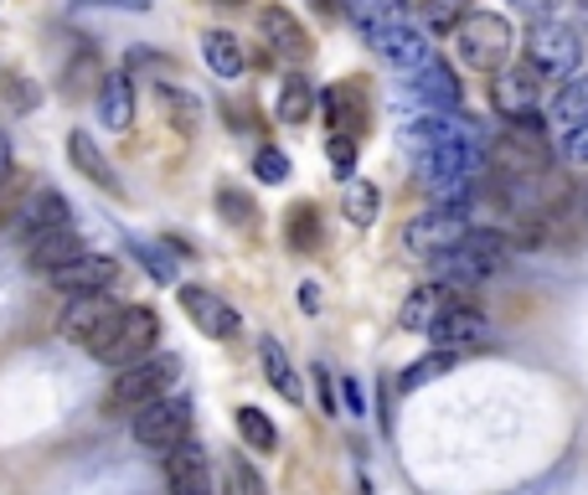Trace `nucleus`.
<instances>
[{"label": "nucleus", "instance_id": "obj_1", "mask_svg": "<svg viewBox=\"0 0 588 495\" xmlns=\"http://www.w3.org/2000/svg\"><path fill=\"white\" fill-rule=\"evenodd\" d=\"M486 165H490L486 135L475 129V120H465L450 139H444V145H433V150H424V156H413V176L424 181L429 191L444 197V191H454V186H470Z\"/></svg>", "mask_w": 588, "mask_h": 495}, {"label": "nucleus", "instance_id": "obj_2", "mask_svg": "<svg viewBox=\"0 0 588 495\" xmlns=\"http://www.w3.org/2000/svg\"><path fill=\"white\" fill-rule=\"evenodd\" d=\"M490 165L501 176H537V171H552V139H548V114L531 109V114H516L506 120V129L486 145Z\"/></svg>", "mask_w": 588, "mask_h": 495}, {"label": "nucleus", "instance_id": "obj_3", "mask_svg": "<svg viewBox=\"0 0 588 495\" xmlns=\"http://www.w3.org/2000/svg\"><path fill=\"white\" fill-rule=\"evenodd\" d=\"M522 62H527L542 83L573 78V73H578V62H584V32L568 26V21H558V16L531 21L527 37H522Z\"/></svg>", "mask_w": 588, "mask_h": 495}, {"label": "nucleus", "instance_id": "obj_4", "mask_svg": "<svg viewBox=\"0 0 588 495\" xmlns=\"http://www.w3.org/2000/svg\"><path fill=\"white\" fill-rule=\"evenodd\" d=\"M160 341V315L150 310V305H124L109 325H103V336L88 346L94 351V361H103V367H130V361L150 357Z\"/></svg>", "mask_w": 588, "mask_h": 495}, {"label": "nucleus", "instance_id": "obj_5", "mask_svg": "<svg viewBox=\"0 0 588 495\" xmlns=\"http://www.w3.org/2000/svg\"><path fill=\"white\" fill-rule=\"evenodd\" d=\"M511 47H516V32L495 11H470V16L454 26V52H460V62L470 73H501L511 62Z\"/></svg>", "mask_w": 588, "mask_h": 495}, {"label": "nucleus", "instance_id": "obj_6", "mask_svg": "<svg viewBox=\"0 0 588 495\" xmlns=\"http://www.w3.org/2000/svg\"><path fill=\"white\" fill-rule=\"evenodd\" d=\"M181 376V357H139L130 367H119L114 387H109V408L114 413H139L145 403L171 393V382Z\"/></svg>", "mask_w": 588, "mask_h": 495}, {"label": "nucleus", "instance_id": "obj_7", "mask_svg": "<svg viewBox=\"0 0 588 495\" xmlns=\"http://www.w3.org/2000/svg\"><path fill=\"white\" fill-rule=\"evenodd\" d=\"M135 438L156 455H171L176 444L192 438V397H156L135 413Z\"/></svg>", "mask_w": 588, "mask_h": 495}, {"label": "nucleus", "instance_id": "obj_8", "mask_svg": "<svg viewBox=\"0 0 588 495\" xmlns=\"http://www.w3.org/2000/svg\"><path fill=\"white\" fill-rule=\"evenodd\" d=\"M465 227H470V218H460V212H450V207L439 201V207L418 212V218L403 227V248H408L413 258H439L444 248H454V243L465 238Z\"/></svg>", "mask_w": 588, "mask_h": 495}, {"label": "nucleus", "instance_id": "obj_9", "mask_svg": "<svg viewBox=\"0 0 588 495\" xmlns=\"http://www.w3.org/2000/svg\"><path fill=\"white\" fill-rule=\"evenodd\" d=\"M413 99L424 103V109H433V114H460L465 109V83H460V73L439 52H429L413 67Z\"/></svg>", "mask_w": 588, "mask_h": 495}, {"label": "nucleus", "instance_id": "obj_10", "mask_svg": "<svg viewBox=\"0 0 588 495\" xmlns=\"http://www.w3.org/2000/svg\"><path fill=\"white\" fill-rule=\"evenodd\" d=\"M429 341L444 346V351H480V346H490V320L475 310L470 299H454L450 310L429 325Z\"/></svg>", "mask_w": 588, "mask_h": 495}, {"label": "nucleus", "instance_id": "obj_11", "mask_svg": "<svg viewBox=\"0 0 588 495\" xmlns=\"http://www.w3.org/2000/svg\"><path fill=\"white\" fill-rule=\"evenodd\" d=\"M176 295H181V310L192 315V325L201 331V336L233 341L237 331H243V315H237L222 295H212V289H201V284H181Z\"/></svg>", "mask_w": 588, "mask_h": 495}, {"label": "nucleus", "instance_id": "obj_12", "mask_svg": "<svg viewBox=\"0 0 588 495\" xmlns=\"http://www.w3.org/2000/svg\"><path fill=\"white\" fill-rule=\"evenodd\" d=\"M258 37L269 41V52L284 62H310V52H315L305 21L294 16L290 5H264V11H258Z\"/></svg>", "mask_w": 588, "mask_h": 495}, {"label": "nucleus", "instance_id": "obj_13", "mask_svg": "<svg viewBox=\"0 0 588 495\" xmlns=\"http://www.w3.org/2000/svg\"><path fill=\"white\" fill-rule=\"evenodd\" d=\"M433 263V274H439V284H450L454 295L460 289H475V284H486L506 258H495V253H480V248H470V243H454V248H444L439 258H429Z\"/></svg>", "mask_w": 588, "mask_h": 495}, {"label": "nucleus", "instance_id": "obj_14", "mask_svg": "<svg viewBox=\"0 0 588 495\" xmlns=\"http://www.w3.org/2000/svg\"><path fill=\"white\" fill-rule=\"evenodd\" d=\"M119 315V305L109 299V289H98V295H68V310H62L58 331L62 341H78V346H94L103 336V325Z\"/></svg>", "mask_w": 588, "mask_h": 495}, {"label": "nucleus", "instance_id": "obj_15", "mask_svg": "<svg viewBox=\"0 0 588 495\" xmlns=\"http://www.w3.org/2000/svg\"><path fill=\"white\" fill-rule=\"evenodd\" d=\"M114 279H119V263L109 253H78L68 263H58V269H47V284L62 289V295H98Z\"/></svg>", "mask_w": 588, "mask_h": 495}, {"label": "nucleus", "instance_id": "obj_16", "mask_svg": "<svg viewBox=\"0 0 588 495\" xmlns=\"http://www.w3.org/2000/svg\"><path fill=\"white\" fill-rule=\"evenodd\" d=\"M58 227H73V207H68V197H62V191L41 186V191H32V197L21 201V212H16L21 243L41 238V233H58Z\"/></svg>", "mask_w": 588, "mask_h": 495}, {"label": "nucleus", "instance_id": "obj_17", "mask_svg": "<svg viewBox=\"0 0 588 495\" xmlns=\"http://www.w3.org/2000/svg\"><path fill=\"white\" fill-rule=\"evenodd\" d=\"M490 99H495V109H501L506 120H516V114H531V109H537V99H542V78L531 73L527 62H522V67H501V73H495V83H490Z\"/></svg>", "mask_w": 588, "mask_h": 495}, {"label": "nucleus", "instance_id": "obj_18", "mask_svg": "<svg viewBox=\"0 0 588 495\" xmlns=\"http://www.w3.org/2000/svg\"><path fill=\"white\" fill-rule=\"evenodd\" d=\"M166 485L171 495H207L212 491V470H207V449L201 444H176L171 455H166Z\"/></svg>", "mask_w": 588, "mask_h": 495}, {"label": "nucleus", "instance_id": "obj_19", "mask_svg": "<svg viewBox=\"0 0 588 495\" xmlns=\"http://www.w3.org/2000/svg\"><path fill=\"white\" fill-rule=\"evenodd\" d=\"M450 305H454V289H450V284H439V279H433V284H418V289H408V299H403V310H397V325H403L408 336H429V325L444 315Z\"/></svg>", "mask_w": 588, "mask_h": 495}, {"label": "nucleus", "instance_id": "obj_20", "mask_svg": "<svg viewBox=\"0 0 588 495\" xmlns=\"http://www.w3.org/2000/svg\"><path fill=\"white\" fill-rule=\"evenodd\" d=\"M372 47L392 62V67H403V73H413V67L433 52L429 32H424V26H413V21H397V26H388V32H377Z\"/></svg>", "mask_w": 588, "mask_h": 495}, {"label": "nucleus", "instance_id": "obj_21", "mask_svg": "<svg viewBox=\"0 0 588 495\" xmlns=\"http://www.w3.org/2000/svg\"><path fill=\"white\" fill-rule=\"evenodd\" d=\"M98 120L109 124L114 135H124L135 124V78L130 73H109L98 83Z\"/></svg>", "mask_w": 588, "mask_h": 495}, {"label": "nucleus", "instance_id": "obj_22", "mask_svg": "<svg viewBox=\"0 0 588 495\" xmlns=\"http://www.w3.org/2000/svg\"><path fill=\"white\" fill-rule=\"evenodd\" d=\"M258 367H264V376H269V387H274L284 403H305V382H299V372H294L290 351L279 346L274 336L258 341Z\"/></svg>", "mask_w": 588, "mask_h": 495}, {"label": "nucleus", "instance_id": "obj_23", "mask_svg": "<svg viewBox=\"0 0 588 495\" xmlns=\"http://www.w3.org/2000/svg\"><path fill=\"white\" fill-rule=\"evenodd\" d=\"M78 253H88L78 238V227H58V233H41V238L26 243V263L41 269V274L58 269V263H68V258H78Z\"/></svg>", "mask_w": 588, "mask_h": 495}, {"label": "nucleus", "instance_id": "obj_24", "mask_svg": "<svg viewBox=\"0 0 588 495\" xmlns=\"http://www.w3.org/2000/svg\"><path fill=\"white\" fill-rule=\"evenodd\" d=\"M68 160L78 165L83 176L94 181L98 191H109V197H119V176L109 171V160H103V150L94 145V135H83V129H73L68 135Z\"/></svg>", "mask_w": 588, "mask_h": 495}, {"label": "nucleus", "instance_id": "obj_25", "mask_svg": "<svg viewBox=\"0 0 588 495\" xmlns=\"http://www.w3.org/2000/svg\"><path fill=\"white\" fill-rule=\"evenodd\" d=\"M346 16L362 37L372 41L377 32H388L397 21H408V0H346Z\"/></svg>", "mask_w": 588, "mask_h": 495}, {"label": "nucleus", "instance_id": "obj_26", "mask_svg": "<svg viewBox=\"0 0 588 495\" xmlns=\"http://www.w3.org/2000/svg\"><path fill=\"white\" fill-rule=\"evenodd\" d=\"M201 58H207V67L217 78H243V67H248V52H243V41L233 32H207L201 37Z\"/></svg>", "mask_w": 588, "mask_h": 495}, {"label": "nucleus", "instance_id": "obj_27", "mask_svg": "<svg viewBox=\"0 0 588 495\" xmlns=\"http://www.w3.org/2000/svg\"><path fill=\"white\" fill-rule=\"evenodd\" d=\"M284 243H290L294 253H315L320 248V212H315V201H294L290 212H284Z\"/></svg>", "mask_w": 588, "mask_h": 495}, {"label": "nucleus", "instance_id": "obj_28", "mask_svg": "<svg viewBox=\"0 0 588 495\" xmlns=\"http://www.w3.org/2000/svg\"><path fill=\"white\" fill-rule=\"evenodd\" d=\"M315 114V83L305 73H290L279 83V120L284 124H310Z\"/></svg>", "mask_w": 588, "mask_h": 495}, {"label": "nucleus", "instance_id": "obj_29", "mask_svg": "<svg viewBox=\"0 0 588 495\" xmlns=\"http://www.w3.org/2000/svg\"><path fill=\"white\" fill-rule=\"evenodd\" d=\"M341 212H346V222L352 227H372L377 212H382V191H377L372 181H346V197H341Z\"/></svg>", "mask_w": 588, "mask_h": 495}, {"label": "nucleus", "instance_id": "obj_30", "mask_svg": "<svg viewBox=\"0 0 588 495\" xmlns=\"http://www.w3.org/2000/svg\"><path fill=\"white\" fill-rule=\"evenodd\" d=\"M460 357H465V351H444V346H433L429 357H418L408 372H403V382H397V387H403V393H418L424 382H439V376H450L454 367H460Z\"/></svg>", "mask_w": 588, "mask_h": 495}, {"label": "nucleus", "instance_id": "obj_31", "mask_svg": "<svg viewBox=\"0 0 588 495\" xmlns=\"http://www.w3.org/2000/svg\"><path fill=\"white\" fill-rule=\"evenodd\" d=\"M237 434H243V444H248V449H258V455L279 449L274 418L264 413V408H254V403H243V408H237Z\"/></svg>", "mask_w": 588, "mask_h": 495}, {"label": "nucleus", "instance_id": "obj_32", "mask_svg": "<svg viewBox=\"0 0 588 495\" xmlns=\"http://www.w3.org/2000/svg\"><path fill=\"white\" fill-rule=\"evenodd\" d=\"M470 16V0H424L418 5V21L429 37H454V26Z\"/></svg>", "mask_w": 588, "mask_h": 495}, {"label": "nucleus", "instance_id": "obj_33", "mask_svg": "<svg viewBox=\"0 0 588 495\" xmlns=\"http://www.w3.org/2000/svg\"><path fill=\"white\" fill-rule=\"evenodd\" d=\"M578 120H588V73L563 78L558 99H552V124H578Z\"/></svg>", "mask_w": 588, "mask_h": 495}, {"label": "nucleus", "instance_id": "obj_34", "mask_svg": "<svg viewBox=\"0 0 588 495\" xmlns=\"http://www.w3.org/2000/svg\"><path fill=\"white\" fill-rule=\"evenodd\" d=\"M156 94H160V103L171 109L176 129H196V124H201V103H196L186 88H176V83H156Z\"/></svg>", "mask_w": 588, "mask_h": 495}, {"label": "nucleus", "instance_id": "obj_35", "mask_svg": "<svg viewBox=\"0 0 588 495\" xmlns=\"http://www.w3.org/2000/svg\"><path fill=\"white\" fill-rule=\"evenodd\" d=\"M326 160H331V176L346 186V181L356 176V139L346 135V129H331V139H326Z\"/></svg>", "mask_w": 588, "mask_h": 495}, {"label": "nucleus", "instance_id": "obj_36", "mask_svg": "<svg viewBox=\"0 0 588 495\" xmlns=\"http://www.w3.org/2000/svg\"><path fill=\"white\" fill-rule=\"evenodd\" d=\"M254 176L264 181V186H284V181H290V156H284L279 145H264L254 156Z\"/></svg>", "mask_w": 588, "mask_h": 495}, {"label": "nucleus", "instance_id": "obj_37", "mask_svg": "<svg viewBox=\"0 0 588 495\" xmlns=\"http://www.w3.org/2000/svg\"><path fill=\"white\" fill-rule=\"evenodd\" d=\"M130 248H135V258L145 263V269H150V279H156V284H171V279H176V263H171V253H160L156 243H130Z\"/></svg>", "mask_w": 588, "mask_h": 495}, {"label": "nucleus", "instance_id": "obj_38", "mask_svg": "<svg viewBox=\"0 0 588 495\" xmlns=\"http://www.w3.org/2000/svg\"><path fill=\"white\" fill-rule=\"evenodd\" d=\"M217 207H222V218L233 222V227H248V222H254V201L243 197L237 186H222V191H217Z\"/></svg>", "mask_w": 588, "mask_h": 495}, {"label": "nucleus", "instance_id": "obj_39", "mask_svg": "<svg viewBox=\"0 0 588 495\" xmlns=\"http://www.w3.org/2000/svg\"><path fill=\"white\" fill-rule=\"evenodd\" d=\"M233 491L237 495H269V480L254 470V459H243V455L233 459Z\"/></svg>", "mask_w": 588, "mask_h": 495}, {"label": "nucleus", "instance_id": "obj_40", "mask_svg": "<svg viewBox=\"0 0 588 495\" xmlns=\"http://www.w3.org/2000/svg\"><path fill=\"white\" fill-rule=\"evenodd\" d=\"M563 156H568L573 165H588V120L568 124V135H563Z\"/></svg>", "mask_w": 588, "mask_h": 495}, {"label": "nucleus", "instance_id": "obj_41", "mask_svg": "<svg viewBox=\"0 0 588 495\" xmlns=\"http://www.w3.org/2000/svg\"><path fill=\"white\" fill-rule=\"evenodd\" d=\"M335 387H341V408H346V418H362V413H367V393H362V382H356L352 372L341 376Z\"/></svg>", "mask_w": 588, "mask_h": 495}, {"label": "nucleus", "instance_id": "obj_42", "mask_svg": "<svg viewBox=\"0 0 588 495\" xmlns=\"http://www.w3.org/2000/svg\"><path fill=\"white\" fill-rule=\"evenodd\" d=\"M315 372V397H320V413H335L341 403H335V376H331V367H310Z\"/></svg>", "mask_w": 588, "mask_h": 495}, {"label": "nucleus", "instance_id": "obj_43", "mask_svg": "<svg viewBox=\"0 0 588 495\" xmlns=\"http://www.w3.org/2000/svg\"><path fill=\"white\" fill-rule=\"evenodd\" d=\"M558 5H563V0H511V11H522V16H531V21L558 16Z\"/></svg>", "mask_w": 588, "mask_h": 495}, {"label": "nucleus", "instance_id": "obj_44", "mask_svg": "<svg viewBox=\"0 0 588 495\" xmlns=\"http://www.w3.org/2000/svg\"><path fill=\"white\" fill-rule=\"evenodd\" d=\"M78 5H109V11H130V16L150 11V0H78Z\"/></svg>", "mask_w": 588, "mask_h": 495}, {"label": "nucleus", "instance_id": "obj_45", "mask_svg": "<svg viewBox=\"0 0 588 495\" xmlns=\"http://www.w3.org/2000/svg\"><path fill=\"white\" fill-rule=\"evenodd\" d=\"M299 310H305V315H315V310H320V284H315V279H305V284H299Z\"/></svg>", "mask_w": 588, "mask_h": 495}, {"label": "nucleus", "instance_id": "obj_46", "mask_svg": "<svg viewBox=\"0 0 588 495\" xmlns=\"http://www.w3.org/2000/svg\"><path fill=\"white\" fill-rule=\"evenodd\" d=\"M11 171H16V156H11V135L0 129V186L11 181Z\"/></svg>", "mask_w": 588, "mask_h": 495}, {"label": "nucleus", "instance_id": "obj_47", "mask_svg": "<svg viewBox=\"0 0 588 495\" xmlns=\"http://www.w3.org/2000/svg\"><path fill=\"white\" fill-rule=\"evenodd\" d=\"M315 11H320V16H341V11H346V0H315Z\"/></svg>", "mask_w": 588, "mask_h": 495}, {"label": "nucleus", "instance_id": "obj_48", "mask_svg": "<svg viewBox=\"0 0 588 495\" xmlns=\"http://www.w3.org/2000/svg\"><path fill=\"white\" fill-rule=\"evenodd\" d=\"M573 26H578V32H588V0H573Z\"/></svg>", "mask_w": 588, "mask_h": 495}, {"label": "nucleus", "instance_id": "obj_49", "mask_svg": "<svg viewBox=\"0 0 588 495\" xmlns=\"http://www.w3.org/2000/svg\"><path fill=\"white\" fill-rule=\"evenodd\" d=\"M212 5H248V0H212Z\"/></svg>", "mask_w": 588, "mask_h": 495}]
</instances>
